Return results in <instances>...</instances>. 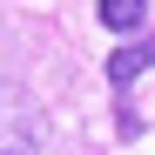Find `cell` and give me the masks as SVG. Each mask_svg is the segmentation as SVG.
<instances>
[{"mask_svg":"<svg viewBox=\"0 0 155 155\" xmlns=\"http://www.w3.org/2000/svg\"><path fill=\"white\" fill-rule=\"evenodd\" d=\"M0 155H47V115L34 88L0 74Z\"/></svg>","mask_w":155,"mask_h":155,"instance_id":"6da1fadb","label":"cell"},{"mask_svg":"<svg viewBox=\"0 0 155 155\" xmlns=\"http://www.w3.org/2000/svg\"><path fill=\"white\" fill-rule=\"evenodd\" d=\"M148 68H155V34H142V41H121L115 54H108V88H115V94H128V81H142Z\"/></svg>","mask_w":155,"mask_h":155,"instance_id":"7a4b0ae2","label":"cell"},{"mask_svg":"<svg viewBox=\"0 0 155 155\" xmlns=\"http://www.w3.org/2000/svg\"><path fill=\"white\" fill-rule=\"evenodd\" d=\"M94 20H101L108 34H142V27H148V0H101Z\"/></svg>","mask_w":155,"mask_h":155,"instance_id":"3957f363","label":"cell"}]
</instances>
